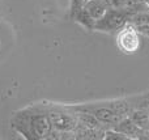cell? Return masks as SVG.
Wrapping results in <instances>:
<instances>
[{
	"label": "cell",
	"instance_id": "cell-5",
	"mask_svg": "<svg viewBox=\"0 0 149 140\" xmlns=\"http://www.w3.org/2000/svg\"><path fill=\"white\" fill-rule=\"evenodd\" d=\"M116 46L123 54L134 55L140 49L139 30L134 24L128 22L116 34Z\"/></svg>",
	"mask_w": 149,
	"mask_h": 140
},
{
	"label": "cell",
	"instance_id": "cell-4",
	"mask_svg": "<svg viewBox=\"0 0 149 140\" xmlns=\"http://www.w3.org/2000/svg\"><path fill=\"white\" fill-rule=\"evenodd\" d=\"M73 110H81L93 114L102 125L109 126L113 128L115 125H118L119 120L123 117L118 115L105 102H93V104H81V105H68Z\"/></svg>",
	"mask_w": 149,
	"mask_h": 140
},
{
	"label": "cell",
	"instance_id": "cell-3",
	"mask_svg": "<svg viewBox=\"0 0 149 140\" xmlns=\"http://www.w3.org/2000/svg\"><path fill=\"white\" fill-rule=\"evenodd\" d=\"M130 18H131L130 10L109 8L107 12L100 20L95 21L94 30L102 31V33H115L130 22Z\"/></svg>",
	"mask_w": 149,
	"mask_h": 140
},
{
	"label": "cell",
	"instance_id": "cell-7",
	"mask_svg": "<svg viewBox=\"0 0 149 140\" xmlns=\"http://www.w3.org/2000/svg\"><path fill=\"white\" fill-rule=\"evenodd\" d=\"M113 128L116 131H119V132L124 134V135H127L131 140L136 139L137 135H139V132H140V130H141V127H139L130 117H123L120 120H119L118 125H115Z\"/></svg>",
	"mask_w": 149,
	"mask_h": 140
},
{
	"label": "cell",
	"instance_id": "cell-6",
	"mask_svg": "<svg viewBox=\"0 0 149 140\" xmlns=\"http://www.w3.org/2000/svg\"><path fill=\"white\" fill-rule=\"evenodd\" d=\"M84 8L86 12L92 16L93 20H100L110 8L107 0H86L84 4Z\"/></svg>",
	"mask_w": 149,
	"mask_h": 140
},
{
	"label": "cell",
	"instance_id": "cell-9",
	"mask_svg": "<svg viewBox=\"0 0 149 140\" xmlns=\"http://www.w3.org/2000/svg\"><path fill=\"white\" fill-rule=\"evenodd\" d=\"M105 140H131L127 135L119 132V131L114 130V128H110V130L105 131V136H103Z\"/></svg>",
	"mask_w": 149,
	"mask_h": 140
},
{
	"label": "cell",
	"instance_id": "cell-8",
	"mask_svg": "<svg viewBox=\"0 0 149 140\" xmlns=\"http://www.w3.org/2000/svg\"><path fill=\"white\" fill-rule=\"evenodd\" d=\"M71 18H72L74 22L79 24V25H81L84 29H86V30H89V31L94 30L95 20H93L92 16L86 12V9H85L84 7H82L80 10H77Z\"/></svg>",
	"mask_w": 149,
	"mask_h": 140
},
{
	"label": "cell",
	"instance_id": "cell-10",
	"mask_svg": "<svg viewBox=\"0 0 149 140\" xmlns=\"http://www.w3.org/2000/svg\"><path fill=\"white\" fill-rule=\"evenodd\" d=\"M85 1L86 0H71V8H70V16L72 17L77 10H80L82 7H84Z\"/></svg>",
	"mask_w": 149,
	"mask_h": 140
},
{
	"label": "cell",
	"instance_id": "cell-1",
	"mask_svg": "<svg viewBox=\"0 0 149 140\" xmlns=\"http://www.w3.org/2000/svg\"><path fill=\"white\" fill-rule=\"evenodd\" d=\"M10 128L26 140H45L51 132L52 125L42 102L13 113Z\"/></svg>",
	"mask_w": 149,
	"mask_h": 140
},
{
	"label": "cell",
	"instance_id": "cell-2",
	"mask_svg": "<svg viewBox=\"0 0 149 140\" xmlns=\"http://www.w3.org/2000/svg\"><path fill=\"white\" fill-rule=\"evenodd\" d=\"M46 107L47 115L52 128L58 131H74L79 125L74 111L68 107V105L52 104V102H43Z\"/></svg>",
	"mask_w": 149,
	"mask_h": 140
},
{
	"label": "cell",
	"instance_id": "cell-11",
	"mask_svg": "<svg viewBox=\"0 0 149 140\" xmlns=\"http://www.w3.org/2000/svg\"><path fill=\"white\" fill-rule=\"evenodd\" d=\"M139 31H141L143 34H145L147 37H149V29H137Z\"/></svg>",
	"mask_w": 149,
	"mask_h": 140
}]
</instances>
